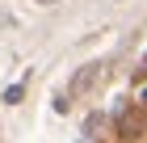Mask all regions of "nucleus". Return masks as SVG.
Segmentation results:
<instances>
[{
    "label": "nucleus",
    "instance_id": "nucleus-1",
    "mask_svg": "<svg viewBox=\"0 0 147 143\" xmlns=\"http://www.w3.org/2000/svg\"><path fill=\"white\" fill-rule=\"evenodd\" d=\"M46 4H51V0H46Z\"/></svg>",
    "mask_w": 147,
    "mask_h": 143
}]
</instances>
